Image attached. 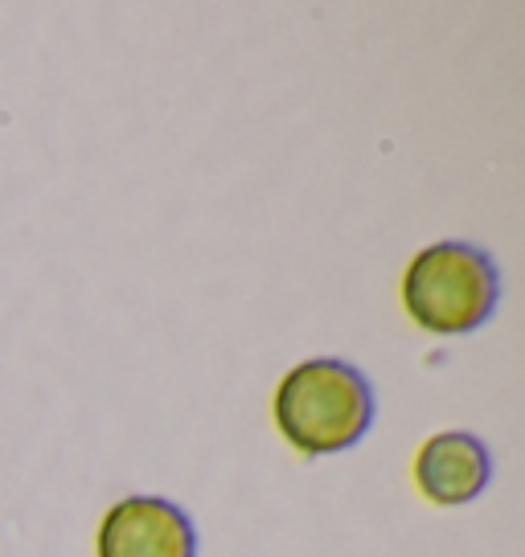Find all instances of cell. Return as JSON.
<instances>
[{
  "mask_svg": "<svg viewBox=\"0 0 525 557\" xmlns=\"http://www.w3.org/2000/svg\"><path fill=\"white\" fill-rule=\"evenodd\" d=\"M489 475V451L468 431H439L415 455V484L431 505H468L485 492Z\"/></svg>",
  "mask_w": 525,
  "mask_h": 557,
  "instance_id": "cell-4",
  "label": "cell"
},
{
  "mask_svg": "<svg viewBox=\"0 0 525 557\" xmlns=\"http://www.w3.org/2000/svg\"><path fill=\"white\" fill-rule=\"evenodd\" d=\"M99 557H197V533L173 500L127 496L99 524Z\"/></svg>",
  "mask_w": 525,
  "mask_h": 557,
  "instance_id": "cell-3",
  "label": "cell"
},
{
  "mask_svg": "<svg viewBox=\"0 0 525 557\" xmlns=\"http://www.w3.org/2000/svg\"><path fill=\"white\" fill-rule=\"evenodd\" d=\"M276 426L300 455H337L374 426V389L362 369L316 357L283 373L276 389Z\"/></svg>",
  "mask_w": 525,
  "mask_h": 557,
  "instance_id": "cell-1",
  "label": "cell"
},
{
  "mask_svg": "<svg viewBox=\"0 0 525 557\" xmlns=\"http://www.w3.org/2000/svg\"><path fill=\"white\" fill-rule=\"evenodd\" d=\"M501 278L485 250L468 243H436L419 250L403 275V308L423 332L464 336L497 308Z\"/></svg>",
  "mask_w": 525,
  "mask_h": 557,
  "instance_id": "cell-2",
  "label": "cell"
}]
</instances>
